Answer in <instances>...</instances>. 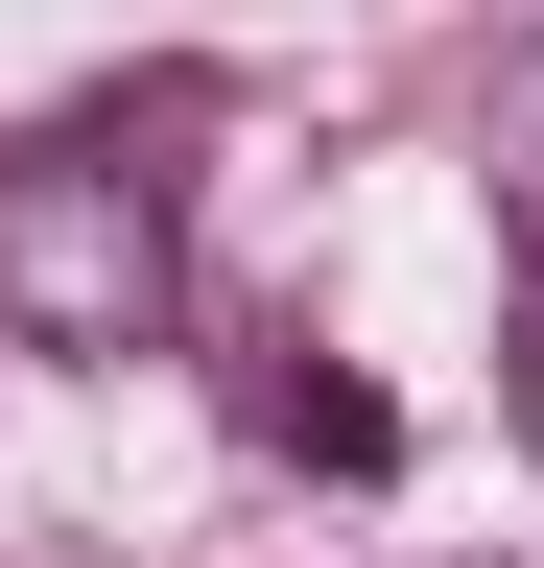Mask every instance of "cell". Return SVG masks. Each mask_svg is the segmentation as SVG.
Segmentation results:
<instances>
[{"instance_id":"6da1fadb","label":"cell","mask_w":544,"mask_h":568,"mask_svg":"<svg viewBox=\"0 0 544 568\" xmlns=\"http://www.w3.org/2000/svg\"><path fill=\"white\" fill-rule=\"evenodd\" d=\"M189 308V237H166V166L143 142H95V119H48V142H0V332L24 355H166Z\"/></svg>"},{"instance_id":"7a4b0ae2","label":"cell","mask_w":544,"mask_h":568,"mask_svg":"<svg viewBox=\"0 0 544 568\" xmlns=\"http://www.w3.org/2000/svg\"><path fill=\"white\" fill-rule=\"evenodd\" d=\"M237 426H260V450H285V474H379V450H402V403H379V379H331L308 332H285V355H260V379H237Z\"/></svg>"},{"instance_id":"3957f363","label":"cell","mask_w":544,"mask_h":568,"mask_svg":"<svg viewBox=\"0 0 544 568\" xmlns=\"http://www.w3.org/2000/svg\"><path fill=\"white\" fill-rule=\"evenodd\" d=\"M521 450H544V213H521Z\"/></svg>"}]
</instances>
